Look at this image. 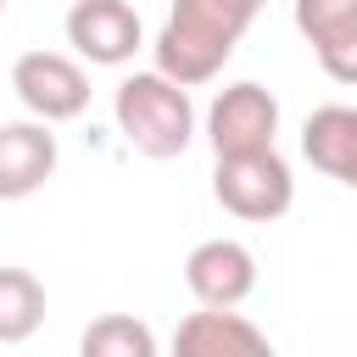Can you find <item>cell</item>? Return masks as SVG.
Returning a JSON list of instances; mask_svg holds the SVG:
<instances>
[{
	"instance_id": "7a4b0ae2",
	"label": "cell",
	"mask_w": 357,
	"mask_h": 357,
	"mask_svg": "<svg viewBox=\"0 0 357 357\" xmlns=\"http://www.w3.org/2000/svg\"><path fill=\"white\" fill-rule=\"evenodd\" d=\"M112 117H117V134H123L139 156H151V162L184 156V145L195 139L190 84L167 78L162 67L123 78V84H117V95H112Z\"/></svg>"
},
{
	"instance_id": "5bb4252c",
	"label": "cell",
	"mask_w": 357,
	"mask_h": 357,
	"mask_svg": "<svg viewBox=\"0 0 357 357\" xmlns=\"http://www.w3.org/2000/svg\"><path fill=\"white\" fill-rule=\"evenodd\" d=\"M0 11H6V0H0Z\"/></svg>"
},
{
	"instance_id": "52a82bcc",
	"label": "cell",
	"mask_w": 357,
	"mask_h": 357,
	"mask_svg": "<svg viewBox=\"0 0 357 357\" xmlns=\"http://www.w3.org/2000/svg\"><path fill=\"white\" fill-rule=\"evenodd\" d=\"M184 284L201 307H240L257 290V257L240 240H201L184 257Z\"/></svg>"
},
{
	"instance_id": "30bf717a",
	"label": "cell",
	"mask_w": 357,
	"mask_h": 357,
	"mask_svg": "<svg viewBox=\"0 0 357 357\" xmlns=\"http://www.w3.org/2000/svg\"><path fill=\"white\" fill-rule=\"evenodd\" d=\"M173 346L184 357H262L268 335L234 307H201L173 329Z\"/></svg>"
},
{
	"instance_id": "277c9868",
	"label": "cell",
	"mask_w": 357,
	"mask_h": 357,
	"mask_svg": "<svg viewBox=\"0 0 357 357\" xmlns=\"http://www.w3.org/2000/svg\"><path fill=\"white\" fill-rule=\"evenodd\" d=\"M11 89L45 123H73L89 106V73L61 50H22L11 67Z\"/></svg>"
},
{
	"instance_id": "9c48e42d",
	"label": "cell",
	"mask_w": 357,
	"mask_h": 357,
	"mask_svg": "<svg viewBox=\"0 0 357 357\" xmlns=\"http://www.w3.org/2000/svg\"><path fill=\"white\" fill-rule=\"evenodd\" d=\"M56 173V134L45 117L0 123V201H28Z\"/></svg>"
},
{
	"instance_id": "4fadbf2b",
	"label": "cell",
	"mask_w": 357,
	"mask_h": 357,
	"mask_svg": "<svg viewBox=\"0 0 357 357\" xmlns=\"http://www.w3.org/2000/svg\"><path fill=\"white\" fill-rule=\"evenodd\" d=\"M78 346H84V357H156V335L139 318H128V312L95 318Z\"/></svg>"
},
{
	"instance_id": "6da1fadb",
	"label": "cell",
	"mask_w": 357,
	"mask_h": 357,
	"mask_svg": "<svg viewBox=\"0 0 357 357\" xmlns=\"http://www.w3.org/2000/svg\"><path fill=\"white\" fill-rule=\"evenodd\" d=\"M268 0H173L162 33H156V67L178 84H206L223 73L245 28L257 22Z\"/></svg>"
},
{
	"instance_id": "7c38bea8",
	"label": "cell",
	"mask_w": 357,
	"mask_h": 357,
	"mask_svg": "<svg viewBox=\"0 0 357 357\" xmlns=\"http://www.w3.org/2000/svg\"><path fill=\"white\" fill-rule=\"evenodd\" d=\"M45 324V284L28 268H0V346L28 340Z\"/></svg>"
},
{
	"instance_id": "8992f818",
	"label": "cell",
	"mask_w": 357,
	"mask_h": 357,
	"mask_svg": "<svg viewBox=\"0 0 357 357\" xmlns=\"http://www.w3.org/2000/svg\"><path fill=\"white\" fill-rule=\"evenodd\" d=\"M67 45L89 67H123L145 45V28H139V11L128 0H73V11H67Z\"/></svg>"
},
{
	"instance_id": "8fae6325",
	"label": "cell",
	"mask_w": 357,
	"mask_h": 357,
	"mask_svg": "<svg viewBox=\"0 0 357 357\" xmlns=\"http://www.w3.org/2000/svg\"><path fill=\"white\" fill-rule=\"evenodd\" d=\"M301 156L324 178L357 190V106H340V100L335 106H318L301 123Z\"/></svg>"
},
{
	"instance_id": "ba28073f",
	"label": "cell",
	"mask_w": 357,
	"mask_h": 357,
	"mask_svg": "<svg viewBox=\"0 0 357 357\" xmlns=\"http://www.w3.org/2000/svg\"><path fill=\"white\" fill-rule=\"evenodd\" d=\"M296 33L335 84H357V0H296Z\"/></svg>"
},
{
	"instance_id": "5b68a950",
	"label": "cell",
	"mask_w": 357,
	"mask_h": 357,
	"mask_svg": "<svg viewBox=\"0 0 357 357\" xmlns=\"http://www.w3.org/2000/svg\"><path fill=\"white\" fill-rule=\"evenodd\" d=\"M273 134H279V100H273L262 84L240 78V84L218 89V100H212V112H206V139H212L218 156L268 151Z\"/></svg>"
},
{
	"instance_id": "3957f363",
	"label": "cell",
	"mask_w": 357,
	"mask_h": 357,
	"mask_svg": "<svg viewBox=\"0 0 357 357\" xmlns=\"http://www.w3.org/2000/svg\"><path fill=\"white\" fill-rule=\"evenodd\" d=\"M212 195H218L223 212H234L245 223H273V218L290 212L296 178H290V162L268 145V151H245V156H218Z\"/></svg>"
}]
</instances>
